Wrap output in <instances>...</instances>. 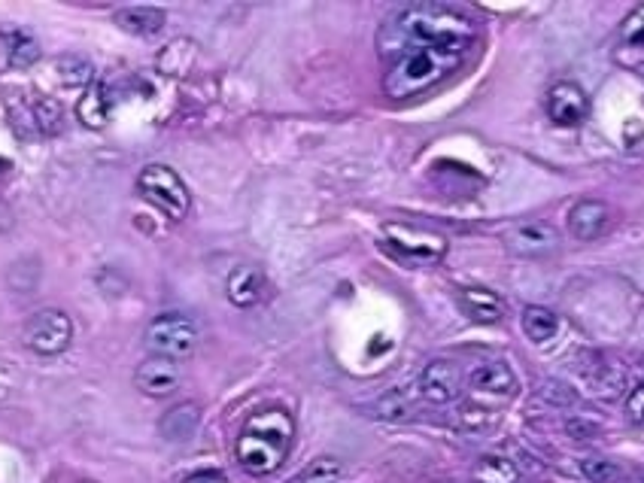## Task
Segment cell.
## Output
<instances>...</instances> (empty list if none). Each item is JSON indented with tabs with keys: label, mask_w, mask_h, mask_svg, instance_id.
Masks as SVG:
<instances>
[{
	"label": "cell",
	"mask_w": 644,
	"mask_h": 483,
	"mask_svg": "<svg viewBox=\"0 0 644 483\" xmlns=\"http://www.w3.org/2000/svg\"><path fill=\"white\" fill-rule=\"evenodd\" d=\"M292 438H295L292 414L283 408H262L244 423V429H240L234 456L247 474L268 477L286 462Z\"/></svg>",
	"instance_id": "cell-2"
},
{
	"label": "cell",
	"mask_w": 644,
	"mask_h": 483,
	"mask_svg": "<svg viewBox=\"0 0 644 483\" xmlns=\"http://www.w3.org/2000/svg\"><path fill=\"white\" fill-rule=\"evenodd\" d=\"M468 389H471V401L468 405L480 408L483 414L499 417L508 401L517 395V377L511 371L508 362L493 359V362H480L471 374H468Z\"/></svg>",
	"instance_id": "cell-5"
},
{
	"label": "cell",
	"mask_w": 644,
	"mask_h": 483,
	"mask_svg": "<svg viewBox=\"0 0 644 483\" xmlns=\"http://www.w3.org/2000/svg\"><path fill=\"white\" fill-rule=\"evenodd\" d=\"M538 395L547 401V405H553V408H575L578 405V392L569 383L553 380V377L538 386Z\"/></svg>",
	"instance_id": "cell-24"
},
{
	"label": "cell",
	"mask_w": 644,
	"mask_h": 483,
	"mask_svg": "<svg viewBox=\"0 0 644 483\" xmlns=\"http://www.w3.org/2000/svg\"><path fill=\"white\" fill-rule=\"evenodd\" d=\"M225 295L240 310L259 307L268 298V277L256 265H240L231 271V277L225 283Z\"/></svg>",
	"instance_id": "cell-12"
},
{
	"label": "cell",
	"mask_w": 644,
	"mask_h": 483,
	"mask_svg": "<svg viewBox=\"0 0 644 483\" xmlns=\"http://www.w3.org/2000/svg\"><path fill=\"white\" fill-rule=\"evenodd\" d=\"M22 341L37 356H61L73 344V322L64 310L43 307L25 322Z\"/></svg>",
	"instance_id": "cell-7"
},
{
	"label": "cell",
	"mask_w": 644,
	"mask_h": 483,
	"mask_svg": "<svg viewBox=\"0 0 644 483\" xmlns=\"http://www.w3.org/2000/svg\"><path fill=\"white\" fill-rule=\"evenodd\" d=\"M34 122L40 125V134H55L61 128V107L55 101H40L34 107Z\"/></svg>",
	"instance_id": "cell-28"
},
{
	"label": "cell",
	"mask_w": 644,
	"mask_h": 483,
	"mask_svg": "<svg viewBox=\"0 0 644 483\" xmlns=\"http://www.w3.org/2000/svg\"><path fill=\"white\" fill-rule=\"evenodd\" d=\"M198 341V326L183 313H161L146 326V347L152 350V356L183 362L198 350Z\"/></svg>",
	"instance_id": "cell-6"
},
{
	"label": "cell",
	"mask_w": 644,
	"mask_h": 483,
	"mask_svg": "<svg viewBox=\"0 0 644 483\" xmlns=\"http://www.w3.org/2000/svg\"><path fill=\"white\" fill-rule=\"evenodd\" d=\"M623 143H626L629 152H641L644 155V125L635 122V119H629L623 125Z\"/></svg>",
	"instance_id": "cell-30"
},
{
	"label": "cell",
	"mask_w": 644,
	"mask_h": 483,
	"mask_svg": "<svg viewBox=\"0 0 644 483\" xmlns=\"http://www.w3.org/2000/svg\"><path fill=\"white\" fill-rule=\"evenodd\" d=\"M587 377H590L593 389H596L599 395H605V398L620 395L623 386H626V371H623L620 365H608V362H602V365H599L593 374H587Z\"/></svg>",
	"instance_id": "cell-22"
},
{
	"label": "cell",
	"mask_w": 644,
	"mask_h": 483,
	"mask_svg": "<svg viewBox=\"0 0 644 483\" xmlns=\"http://www.w3.org/2000/svg\"><path fill=\"white\" fill-rule=\"evenodd\" d=\"M508 247L520 256H544L559 247V234L553 225L538 222V219L520 222L517 228L508 231Z\"/></svg>",
	"instance_id": "cell-13"
},
{
	"label": "cell",
	"mask_w": 644,
	"mask_h": 483,
	"mask_svg": "<svg viewBox=\"0 0 644 483\" xmlns=\"http://www.w3.org/2000/svg\"><path fill=\"white\" fill-rule=\"evenodd\" d=\"M626 414L635 426H644V383H638L626 398Z\"/></svg>",
	"instance_id": "cell-29"
},
{
	"label": "cell",
	"mask_w": 644,
	"mask_h": 483,
	"mask_svg": "<svg viewBox=\"0 0 644 483\" xmlns=\"http://www.w3.org/2000/svg\"><path fill=\"white\" fill-rule=\"evenodd\" d=\"M134 386L149 398H168L180 389V365L165 356H149L137 365Z\"/></svg>",
	"instance_id": "cell-10"
},
{
	"label": "cell",
	"mask_w": 644,
	"mask_h": 483,
	"mask_svg": "<svg viewBox=\"0 0 644 483\" xmlns=\"http://www.w3.org/2000/svg\"><path fill=\"white\" fill-rule=\"evenodd\" d=\"M116 25L128 34L149 37V34H158L161 28H165V13H161L158 7H149V4H131V7L116 10Z\"/></svg>",
	"instance_id": "cell-15"
},
{
	"label": "cell",
	"mask_w": 644,
	"mask_h": 483,
	"mask_svg": "<svg viewBox=\"0 0 644 483\" xmlns=\"http://www.w3.org/2000/svg\"><path fill=\"white\" fill-rule=\"evenodd\" d=\"M383 244L386 250L408 262V265H438L447 256V237L408 222H386L383 225Z\"/></svg>",
	"instance_id": "cell-3"
},
{
	"label": "cell",
	"mask_w": 644,
	"mask_h": 483,
	"mask_svg": "<svg viewBox=\"0 0 644 483\" xmlns=\"http://www.w3.org/2000/svg\"><path fill=\"white\" fill-rule=\"evenodd\" d=\"M137 189L155 210H161L174 222H183L189 216V210H192V195H189L183 177L168 165L143 168L140 177H137Z\"/></svg>",
	"instance_id": "cell-4"
},
{
	"label": "cell",
	"mask_w": 644,
	"mask_h": 483,
	"mask_svg": "<svg viewBox=\"0 0 644 483\" xmlns=\"http://www.w3.org/2000/svg\"><path fill=\"white\" fill-rule=\"evenodd\" d=\"M477 49V22L444 4H411L377 31V55L386 61L383 92L411 101L450 79Z\"/></svg>",
	"instance_id": "cell-1"
},
{
	"label": "cell",
	"mask_w": 644,
	"mask_h": 483,
	"mask_svg": "<svg viewBox=\"0 0 644 483\" xmlns=\"http://www.w3.org/2000/svg\"><path fill=\"white\" fill-rule=\"evenodd\" d=\"M76 119L86 128H104L110 122V95L101 83L89 86L86 95L76 104Z\"/></svg>",
	"instance_id": "cell-17"
},
{
	"label": "cell",
	"mask_w": 644,
	"mask_h": 483,
	"mask_svg": "<svg viewBox=\"0 0 644 483\" xmlns=\"http://www.w3.org/2000/svg\"><path fill=\"white\" fill-rule=\"evenodd\" d=\"M40 58V46L28 34H13L10 37V64L13 67H28Z\"/></svg>",
	"instance_id": "cell-26"
},
{
	"label": "cell",
	"mask_w": 644,
	"mask_h": 483,
	"mask_svg": "<svg viewBox=\"0 0 644 483\" xmlns=\"http://www.w3.org/2000/svg\"><path fill=\"white\" fill-rule=\"evenodd\" d=\"M192 58H195V43L192 40H177V43H171L165 52L158 55V67H161V73L180 76V73L189 70Z\"/></svg>",
	"instance_id": "cell-21"
},
{
	"label": "cell",
	"mask_w": 644,
	"mask_h": 483,
	"mask_svg": "<svg viewBox=\"0 0 644 483\" xmlns=\"http://www.w3.org/2000/svg\"><path fill=\"white\" fill-rule=\"evenodd\" d=\"M638 73H641V76H644V64H638Z\"/></svg>",
	"instance_id": "cell-33"
},
{
	"label": "cell",
	"mask_w": 644,
	"mask_h": 483,
	"mask_svg": "<svg viewBox=\"0 0 644 483\" xmlns=\"http://www.w3.org/2000/svg\"><path fill=\"white\" fill-rule=\"evenodd\" d=\"M183 483H228V477H225L222 471L204 468V471H195V474H189Z\"/></svg>",
	"instance_id": "cell-32"
},
{
	"label": "cell",
	"mask_w": 644,
	"mask_h": 483,
	"mask_svg": "<svg viewBox=\"0 0 644 483\" xmlns=\"http://www.w3.org/2000/svg\"><path fill=\"white\" fill-rule=\"evenodd\" d=\"M520 326L526 332V338L532 344H550L559 332V316L550 310V307H541V304H529L520 316Z\"/></svg>",
	"instance_id": "cell-16"
},
{
	"label": "cell",
	"mask_w": 644,
	"mask_h": 483,
	"mask_svg": "<svg viewBox=\"0 0 644 483\" xmlns=\"http://www.w3.org/2000/svg\"><path fill=\"white\" fill-rule=\"evenodd\" d=\"M83 483H92V480H83Z\"/></svg>",
	"instance_id": "cell-34"
},
{
	"label": "cell",
	"mask_w": 644,
	"mask_h": 483,
	"mask_svg": "<svg viewBox=\"0 0 644 483\" xmlns=\"http://www.w3.org/2000/svg\"><path fill=\"white\" fill-rule=\"evenodd\" d=\"M344 477V462L335 456H319L310 465H304L292 483H341Z\"/></svg>",
	"instance_id": "cell-20"
},
{
	"label": "cell",
	"mask_w": 644,
	"mask_h": 483,
	"mask_svg": "<svg viewBox=\"0 0 644 483\" xmlns=\"http://www.w3.org/2000/svg\"><path fill=\"white\" fill-rule=\"evenodd\" d=\"M544 107H547V119L553 125H559V128H578L590 116L587 92L578 83H569V79H562V83L550 86Z\"/></svg>",
	"instance_id": "cell-8"
},
{
	"label": "cell",
	"mask_w": 644,
	"mask_h": 483,
	"mask_svg": "<svg viewBox=\"0 0 644 483\" xmlns=\"http://www.w3.org/2000/svg\"><path fill=\"white\" fill-rule=\"evenodd\" d=\"M611 219H614V213H611V207L605 201L584 198L569 210V231H572L575 240L590 244V240H599L611 228Z\"/></svg>",
	"instance_id": "cell-11"
},
{
	"label": "cell",
	"mask_w": 644,
	"mask_h": 483,
	"mask_svg": "<svg viewBox=\"0 0 644 483\" xmlns=\"http://www.w3.org/2000/svg\"><path fill=\"white\" fill-rule=\"evenodd\" d=\"M456 301H459V307H462V313H465L468 319L483 322V326H493V322H502V319H505V310H508L505 301H502L493 289H487V286H465V289H459Z\"/></svg>",
	"instance_id": "cell-14"
},
{
	"label": "cell",
	"mask_w": 644,
	"mask_h": 483,
	"mask_svg": "<svg viewBox=\"0 0 644 483\" xmlns=\"http://www.w3.org/2000/svg\"><path fill=\"white\" fill-rule=\"evenodd\" d=\"M474 480L477 483H517L520 468L505 456H483L474 465Z\"/></svg>",
	"instance_id": "cell-19"
},
{
	"label": "cell",
	"mask_w": 644,
	"mask_h": 483,
	"mask_svg": "<svg viewBox=\"0 0 644 483\" xmlns=\"http://www.w3.org/2000/svg\"><path fill=\"white\" fill-rule=\"evenodd\" d=\"M198 420H201V411L195 405H177L174 411H168L165 417H161L158 429L161 435H165L168 441H189L198 429Z\"/></svg>",
	"instance_id": "cell-18"
},
{
	"label": "cell",
	"mask_w": 644,
	"mask_h": 483,
	"mask_svg": "<svg viewBox=\"0 0 644 483\" xmlns=\"http://www.w3.org/2000/svg\"><path fill=\"white\" fill-rule=\"evenodd\" d=\"M581 474H584L590 483H617V480L623 477V468H620L614 459L590 456V459H581Z\"/></svg>",
	"instance_id": "cell-23"
},
{
	"label": "cell",
	"mask_w": 644,
	"mask_h": 483,
	"mask_svg": "<svg viewBox=\"0 0 644 483\" xmlns=\"http://www.w3.org/2000/svg\"><path fill=\"white\" fill-rule=\"evenodd\" d=\"M374 414L380 420H405L411 414V398L405 392H389L374 405Z\"/></svg>",
	"instance_id": "cell-25"
},
{
	"label": "cell",
	"mask_w": 644,
	"mask_h": 483,
	"mask_svg": "<svg viewBox=\"0 0 644 483\" xmlns=\"http://www.w3.org/2000/svg\"><path fill=\"white\" fill-rule=\"evenodd\" d=\"M417 392L426 398L429 405H450L462 392V371L450 359H435L429 362L420 377H417Z\"/></svg>",
	"instance_id": "cell-9"
},
{
	"label": "cell",
	"mask_w": 644,
	"mask_h": 483,
	"mask_svg": "<svg viewBox=\"0 0 644 483\" xmlns=\"http://www.w3.org/2000/svg\"><path fill=\"white\" fill-rule=\"evenodd\" d=\"M620 40H623L626 46H644V4L635 7V10L623 19V25H620Z\"/></svg>",
	"instance_id": "cell-27"
},
{
	"label": "cell",
	"mask_w": 644,
	"mask_h": 483,
	"mask_svg": "<svg viewBox=\"0 0 644 483\" xmlns=\"http://www.w3.org/2000/svg\"><path fill=\"white\" fill-rule=\"evenodd\" d=\"M566 432H569V438H575V441H593V438L599 435V426L575 417V420H569V423H566Z\"/></svg>",
	"instance_id": "cell-31"
}]
</instances>
